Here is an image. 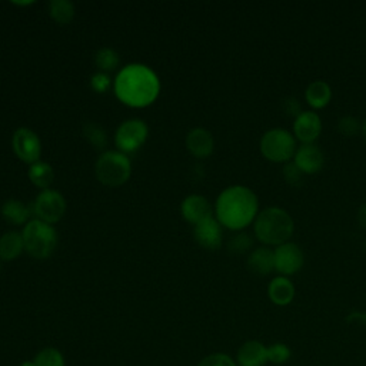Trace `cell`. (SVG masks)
Here are the masks:
<instances>
[{"mask_svg": "<svg viewBox=\"0 0 366 366\" xmlns=\"http://www.w3.org/2000/svg\"><path fill=\"white\" fill-rule=\"evenodd\" d=\"M161 92L158 75L145 65L132 63L119 72L114 80L117 99L131 107H146L152 104Z\"/></svg>", "mask_w": 366, "mask_h": 366, "instance_id": "cell-1", "label": "cell"}, {"mask_svg": "<svg viewBox=\"0 0 366 366\" xmlns=\"http://www.w3.org/2000/svg\"><path fill=\"white\" fill-rule=\"evenodd\" d=\"M215 212L222 226L242 230L255 222L259 213V200L255 192L247 186H230L219 195Z\"/></svg>", "mask_w": 366, "mask_h": 366, "instance_id": "cell-2", "label": "cell"}, {"mask_svg": "<svg viewBox=\"0 0 366 366\" xmlns=\"http://www.w3.org/2000/svg\"><path fill=\"white\" fill-rule=\"evenodd\" d=\"M292 216L282 208L269 206L258 213L254 222L255 236L267 247H281L294 235Z\"/></svg>", "mask_w": 366, "mask_h": 366, "instance_id": "cell-3", "label": "cell"}, {"mask_svg": "<svg viewBox=\"0 0 366 366\" xmlns=\"http://www.w3.org/2000/svg\"><path fill=\"white\" fill-rule=\"evenodd\" d=\"M22 237L25 251L36 259L49 258L58 247V233L55 227L39 219H33L25 226Z\"/></svg>", "mask_w": 366, "mask_h": 366, "instance_id": "cell-4", "label": "cell"}, {"mask_svg": "<svg viewBox=\"0 0 366 366\" xmlns=\"http://www.w3.org/2000/svg\"><path fill=\"white\" fill-rule=\"evenodd\" d=\"M95 171L100 183L114 188L124 185L131 178L132 165L125 154L107 151L97 159Z\"/></svg>", "mask_w": 366, "mask_h": 366, "instance_id": "cell-5", "label": "cell"}, {"mask_svg": "<svg viewBox=\"0 0 366 366\" xmlns=\"http://www.w3.org/2000/svg\"><path fill=\"white\" fill-rule=\"evenodd\" d=\"M261 154L274 163H288L296 154L295 136L281 128H275L264 134L261 139Z\"/></svg>", "mask_w": 366, "mask_h": 366, "instance_id": "cell-6", "label": "cell"}, {"mask_svg": "<svg viewBox=\"0 0 366 366\" xmlns=\"http://www.w3.org/2000/svg\"><path fill=\"white\" fill-rule=\"evenodd\" d=\"M148 125L141 119H131L122 124L114 135V142L122 154L136 152L148 139Z\"/></svg>", "mask_w": 366, "mask_h": 366, "instance_id": "cell-7", "label": "cell"}, {"mask_svg": "<svg viewBox=\"0 0 366 366\" xmlns=\"http://www.w3.org/2000/svg\"><path fill=\"white\" fill-rule=\"evenodd\" d=\"M33 210L39 220L52 225L63 217L66 212V200L60 192L55 189H46L36 198Z\"/></svg>", "mask_w": 366, "mask_h": 366, "instance_id": "cell-8", "label": "cell"}, {"mask_svg": "<svg viewBox=\"0 0 366 366\" xmlns=\"http://www.w3.org/2000/svg\"><path fill=\"white\" fill-rule=\"evenodd\" d=\"M305 264L302 249L296 243L286 242L275 249V271L282 276H291L298 274Z\"/></svg>", "mask_w": 366, "mask_h": 366, "instance_id": "cell-9", "label": "cell"}, {"mask_svg": "<svg viewBox=\"0 0 366 366\" xmlns=\"http://www.w3.org/2000/svg\"><path fill=\"white\" fill-rule=\"evenodd\" d=\"M14 151L16 156L26 162V163H36L39 162L41 154H42V144L39 136L28 129V128H21L14 134V141H12Z\"/></svg>", "mask_w": 366, "mask_h": 366, "instance_id": "cell-10", "label": "cell"}, {"mask_svg": "<svg viewBox=\"0 0 366 366\" xmlns=\"http://www.w3.org/2000/svg\"><path fill=\"white\" fill-rule=\"evenodd\" d=\"M322 132V120L321 116L313 112H302L295 120H294V136L302 145L306 144H315V141L319 138Z\"/></svg>", "mask_w": 366, "mask_h": 366, "instance_id": "cell-11", "label": "cell"}, {"mask_svg": "<svg viewBox=\"0 0 366 366\" xmlns=\"http://www.w3.org/2000/svg\"><path fill=\"white\" fill-rule=\"evenodd\" d=\"M193 236L202 248L210 249V251L219 249L222 247V240H223L222 225L216 217L210 216L195 226Z\"/></svg>", "mask_w": 366, "mask_h": 366, "instance_id": "cell-12", "label": "cell"}, {"mask_svg": "<svg viewBox=\"0 0 366 366\" xmlns=\"http://www.w3.org/2000/svg\"><path fill=\"white\" fill-rule=\"evenodd\" d=\"M294 162L305 175H315L322 171L325 165V155L318 145L306 144L296 149Z\"/></svg>", "mask_w": 366, "mask_h": 366, "instance_id": "cell-13", "label": "cell"}, {"mask_svg": "<svg viewBox=\"0 0 366 366\" xmlns=\"http://www.w3.org/2000/svg\"><path fill=\"white\" fill-rule=\"evenodd\" d=\"M237 366H267L268 346L259 340H248L243 343L236 355Z\"/></svg>", "mask_w": 366, "mask_h": 366, "instance_id": "cell-14", "label": "cell"}, {"mask_svg": "<svg viewBox=\"0 0 366 366\" xmlns=\"http://www.w3.org/2000/svg\"><path fill=\"white\" fill-rule=\"evenodd\" d=\"M182 215L185 220L193 223L195 226L202 220L212 216V206L209 200L200 195H190L188 196L181 206Z\"/></svg>", "mask_w": 366, "mask_h": 366, "instance_id": "cell-15", "label": "cell"}, {"mask_svg": "<svg viewBox=\"0 0 366 366\" xmlns=\"http://www.w3.org/2000/svg\"><path fill=\"white\" fill-rule=\"evenodd\" d=\"M186 148L193 156L202 159L212 155L215 149V141L209 131L203 128H195L186 136Z\"/></svg>", "mask_w": 366, "mask_h": 366, "instance_id": "cell-16", "label": "cell"}, {"mask_svg": "<svg viewBox=\"0 0 366 366\" xmlns=\"http://www.w3.org/2000/svg\"><path fill=\"white\" fill-rule=\"evenodd\" d=\"M247 267L257 276H268L275 271V251L268 247L258 248L248 255Z\"/></svg>", "mask_w": 366, "mask_h": 366, "instance_id": "cell-17", "label": "cell"}, {"mask_svg": "<svg viewBox=\"0 0 366 366\" xmlns=\"http://www.w3.org/2000/svg\"><path fill=\"white\" fill-rule=\"evenodd\" d=\"M268 296L276 306H288L295 298V286L286 276H276L268 286Z\"/></svg>", "mask_w": 366, "mask_h": 366, "instance_id": "cell-18", "label": "cell"}, {"mask_svg": "<svg viewBox=\"0 0 366 366\" xmlns=\"http://www.w3.org/2000/svg\"><path fill=\"white\" fill-rule=\"evenodd\" d=\"M25 249V243L22 233L8 232L0 236V259L2 261H14Z\"/></svg>", "mask_w": 366, "mask_h": 366, "instance_id": "cell-19", "label": "cell"}, {"mask_svg": "<svg viewBox=\"0 0 366 366\" xmlns=\"http://www.w3.org/2000/svg\"><path fill=\"white\" fill-rule=\"evenodd\" d=\"M305 99L313 109H323L332 99V89L325 80H315L306 87Z\"/></svg>", "mask_w": 366, "mask_h": 366, "instance_id": "cell-20", "label": "cell"}, {"mask_svg": "<svg viewBox=\"0 0 366 366\" xmlns=\"http://www.w3.org/2000/svg\"><path fill=\"white\" fill-rule=\"evenodd\" d=\"M2 216L12 225H22L29 219L31 210L22 200L9 199L2 206Z\"/></svg>", "mask_w": 366, "mask_h": 366, "instance_id": "cell-21", "label": "cell"}, {"mask_svg": "<svg viewBox=\"0 0 366 366\" xmlns=\"http://www.w3.org/2000/svg\"><path fill=\"white\" fill-rule=\"evenodd\" d=\"M53 178H55V173H53V169L49 163L39 161V162L31 165L29 179L32 181V183L35 186L42 188V189L46 190L52 185Z\"/></svg>", "mask_w": 366, "mask_h": 366, "instance_id": "cell-22", "label": "cell"}, {"mask_svg": "<svg viewBox=\"0 0 366 366\" xmlns=\"http://www.w3.org/2000/svg\"><path fill=\"white\" fill-rule=\"evenodd\" d=\"M49 12L59 25H68L75 16V6L69 0H53L49 4Z\"/></svg>", "mask_w": 366, "mask_h": 366, "instance_id": "cell-23", "label": "cell"}, {"mask_svg": "<svg viewBox=\"0 0 366 366\" xmlns=\"http://www.w3.org/2000/svg\"><path fill=\"white\" fill-rule=\"evenodd\" d=\"M35 366H65V357L56 348H45L33 357Z\"/></svg>", "mask_w": 366, "mask_h": 366, "instance_id": "cell-24", "label": "cell"}, {"mask_svg": "<svg viewBox=\"0 0 366 366\" xmlns=\"http://www.w3.org/2000/svg\"><path fill=\"white\" fill-rule=\"evenodd\" d=\"M83 134H85L86 141L93 148H96L97 151H102V149L106 148V144H107L106 134H104V131L99 125H96V124H86L83 127Z\"/></svg>", "mask_w": 366, "mask_h": 366, "instance_id": "cell-25", "label": "cell"}, {"mask_svg": "<svg viewBox=\"0 0 366 366\" xmlns=\"http://www.w3.org/2000/svg\"><path fill=\"white\" fill-rule=\"evenodd\" d=\"M292 357V350L288 345L276 342L268 346V362L272 365H285Z\"/></svg>", "mask_w": 366, "mask_h": 366, "instance_id": "cell-26", "label": "cell"}, {"mask_svg": "<svg viewBox=\"0 0 366 366\" xmlns=\"http://www.w3.org/2000/svg\"><path fill=\"white\" fill-rule=\"evenodd\" d=\"M96 65H97V68L99 69H102L103 70V73L104 72H112V70H114L116 68H117V65H119V55L113 50V49H110V48H103V49H100L97 53H96Z\"/></svg>", "mask_w": 366, "mask_h": 366, "instance_id": "cell-27", "label": "cell"}, {"mask_svg": "<svg viewBox=\"0 0 366 366\" xmlns=\"http://www.w3.org/2000/svg\"><path fill=\"white\" fill-rule=\"evenodd\" d=\"M252 245H254L252 237H251L248 233H245V232H239L237 235H235V236L229 240L227 248H229V251H230L232 254L243 255V254H247V252L251 251Z\"/></svg>", "mask_w": 366, "mask_h": 366, "instance_id": "cell-28", "label": "cell"}, {"mask_svg": "<svg viewBox=\"0 0 366 366\" xmlns=\"http://www.w3.org/2000/svg\"><path fill=\"white\" fill-rule=\"evenodd\" d=\"M338 131L342 136L352 138L357 135L362 131V125L359 124V120L353 116H343L338 122Z\"/></svg>", "mask_w": 366, "mask_h": 366, "instance_id": "cell-29", "label": "cell"}, {"mask_svg": "<svg viewBox=\"0 0 366 366\" xmlns=\"http://www.w3.org/2000/svg\"><path fill=\"white\" fill-rule=\"evenodd\" d=\"M282 175H284L285 182H286L289 186L298 188V186H301V185L303 183V176H305V173L295 165V162H288V163H285Z\"/></svg>", "mask_w": 366, "mask_h": 366, "instance_id": "cell-30", "label": "cell"}, {"mask_svg": "<svg viewBox=\"0 0 366 366\" xmlns=\"http://www.w3.org/2000/svg\"><path fill=\"white\" fill-rule=\"evenodd\" d=\"M198 366H237V363L226 353H212L203 357Z\"/></svg>", "mask_w": 366, "mask_h": 366, "instance_id": "cell-31", "label": "cell"}, {"mask_svg": "<svg viewBox=\"0 0 366 366\" xmlns=\"http://www.w3.org/2000/svg\"><path fill=\"white\" fill-rule=\"evenodd\" d=\"M90 86L95 92L97 93H104L109 87H110V77L103 73V72H99V73H95L90 79Z\"/></svg>", "mask_w": 366, "mask_h": 366, "instance_id": "cell-32", "label": "cell"}, {"mask_svg": "<svg viewBox=\"0 0 366 366\" xmlns=\"http://www.w3.org/2000/svg\"><path fill=\"white\" fill-rule=\"evenodd\" d=\"M282 110L285 114L288 116H292V117H298L303 110H302V106H301V102L295 97H286L284 102H282Z\"/></svg>", "mask_w": 366, "mask_h": 366, "instance_id": "cell-33", "label": "cell"}, {"mask_svg": "<svg viewBox=\"0 0 366 366\" xmlns=\"http://www.w3.org/2000/svg\"><path fill=\"white\" fill-rule=\"evenodd\" d=\"M346 322L366 326V312H352L346 316Z\"/></svg>", "mask_w": 366, "mask_h": 366, "instance_id": "cell-34", "label": "cell"}, {"mask_svg": "<svg viewBox=\"0 0 366 366\" xmlns=\"http://www.w3.org/2000/svg\"><path fill=\"white\" fill-rule=\"evenodd\" d=\"M357 216H359V223H360V226L366 229V203H363V205L360 206Z\"/></svg>", "mask_w": 366, "mask_h": 366, "instance_id": "cell-35", "label": "cell"}, {"mask_svg": "<svg viewBox=\"0 0 366 366\" xmlns=\"http://www.w3.org/2000/svg\"><path fill=\"white\" fill-rule=\"evenodd\" d=\"M362 135H363V138L366 139V119H365V122H363V124H362Z\"/></svg>", "mask_w": 366, "mask_h": 366, "instance_id": "cell-36", "label": "cell"}, {"mask_svg": "<svg viewBox=\"0 0 366 366\" xmlns=\"http://www.w3.org/2000/svg\"><path fill=\"white\" fill-rule=\"evenodd\" d=\"M21 366H35V365H33V360H25L21 363Z\"/></svg>", "mask_w": 366, "mask_h": 366, "instance_id": "cell-37", "label": "cell"}, {"mask_svg": "<svg viewBox=\"0 0 366 366\" xmlns=\"http://www.w3.org/2000/svg\"><path fill=\"white\" fill-rule=\"evenodd\" d=\"M0 271H2V267H0Z\"/></svg>", "mask_w": 366, "mask_h": 366, "instance_id": "cell-38", "label": "cell"}]
</instances>
